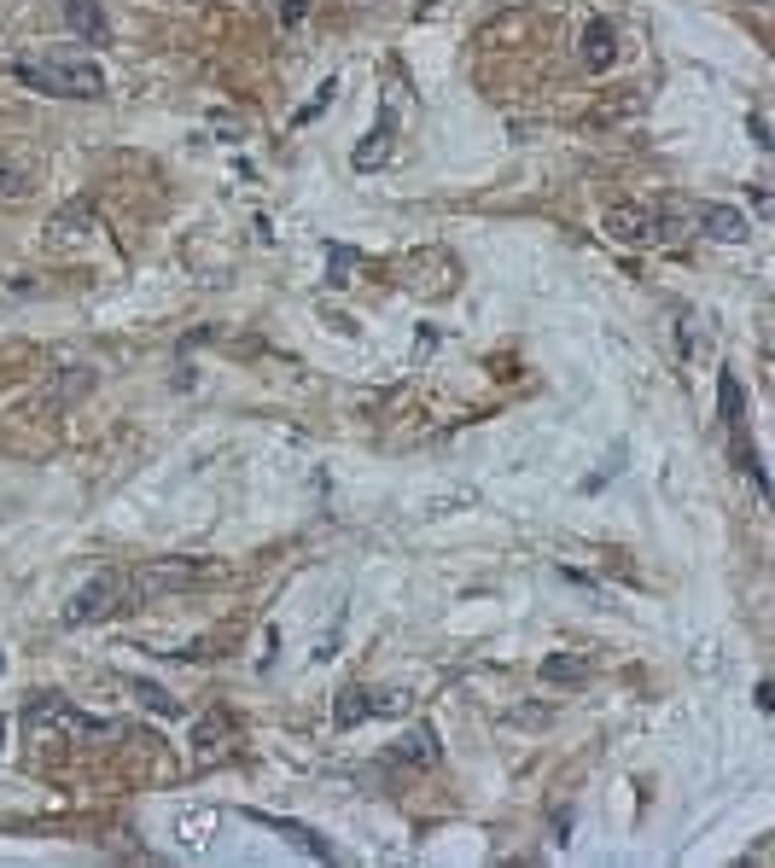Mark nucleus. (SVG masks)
Instances as JSON below:
<instances>
[{"mask_svg":"<svg viewBox=\"0 0 775 868\" xmlns=\"http://www.w3.org/2000/svg\"><path fill=\"white\" fill-rule=\"evenodd\" d=\"M12 76L35 94H53V99H99L106 94V71L94 58H76V53H41V58H18Z\"/></svg>","mask_w":775,"mask_h":868,"instance_id":"obj_1","label":"nucleus"},{"mask_svg":"<svg viewBox=\"0 0 775 868\" xmlns=\"http://www.w3.org/2000/svg\"><path fill=\"white\" fill-rule=\"evenodd\" d=\"M688 227V211L677 204H612L606 211V234L618 245H670Z\"/></svg>","mask_w":775,"mask_h":868,"instance_id":"obj_2","label":"nucleus"},{"mask_svg":"<svg viewBox=\"0 0 775 868\" xmlns=\"http://www.w3.org/2000/svg\"><path fill=\"white\" fill-rule=\"evenodd\" d=\"M134 601H140V594H134V577L111 566V571L88 577V583H82V589L71 594L65 618H71V624H106L111 612H129Z\"/></svg>","mask_w":775,"mask_h":868,"instance_id":"obj_3","label":"nucleus"},{"mask_svg":"<svg viewBox=\"0 0 775 868\" xmlns=\"http://www.w3.org/2000/svg\"><path fill=\"white\" fill-rule=\"evenodd\" d=\"M718 397H723V426H729V438H734V449H741V467H746V479L764 490V467H758V449L746 443V420H741V379L734 374H723V385H718Z\"/></svg>","mask_w":775,"mask_h":868,"instance_id":"obj_4","label":"nucleus"},{"mask_svg":"<svg viewBox=\"0 0 775 868\" xmlns=\"http://www.w3.org/2000/svg\"><path fill=\"white\" fill-rule=\"evenodd\" d=\"M438 729L432 722H415V729H408L397 747H391V763H408V770H438Z\"/></svg>","mask_w":775,"mask_h":868,"instance_id":"obj_5","label":"nucleus"},{"mask_svg":"<svg viewBox=\"0 0 775 868\" xmlns=\"http://www.w3.org/2000/svg\"><path fill=\"white\" fill-rule=\"evenodd\" d=\"M578 53H583V65L589 71H606L612 58H618V30H612V18H589V30L578 41Z\"/></svg>","mask_w":775,"mask_h":868,"instance_id":"obj_6","label":"nucleus"},{"mask_svg":"<svg viewBox=\"0 0 775 868\" xmlns=\"http://www.w3.org/2000/svg\"><path fill=\"white\" fill-rule=\"evenodd\" d=\"M391 135H397V111L385 106V111H379V122H374V129H367V140L356 147V158H351L356 170H379V163L391 158Z\"/></svg>","mask_w":775,"mask_h":868,"instance_id":"obj_7","label":"nucleus"},{"mask_svg":"<svg viewBox=\"0 0 775 868\" xmlns=\"http://www.w3.org/2000/svg\"><path fill=\"white\" fill-rule=\"evenodd\" d=\"M65 24L88 41V47H106L111 41V24H106V12H99V0H65Z\"/></svg>","mask_w":775,"mask_h":868,"instance_id":"obj_8","label":"nucleus"},{"mask_svg":"<svg viewBox=\"0 0 775 868\" xmlns=\"http://www.w3.org/2000/svg\"><path fill=\"white\" fill-rule=\"evenodd\" d=\"M700 227H706V239H718V245H741L752 227H746V216L734 211V204H706L700 211Z\"/></svg>","mask_w":775,"mask_h":868,"instance_id":"obj_9","label":"nucleus"},{"mask_svg":"<svg viewBox=\"0 0 775 868\" xmlns=\"http://www.w3.org/2000/svg\"><path fill=\"white\" fill-rule=\"evenodd\" d=\"M245 816H251V822H262V828H275V834H286V839L298 845V851H310V857H321V862H333V845H326L321 834H310V828H303V822H286V816H262V811H245Z\"/></svg>","mask_w":775,"mask_h":868,"instance_id":"obj_10","label":"nucleus"},{"mask_svg":"<svg viewBox=\"0 0 775 868\" xmlns=\"http://www.w3.org/2000/svg\"><path fill=\"white\" fill-rule=\"evenodd\" d=\"M88 234H94V211H88V204H65V211L47 222V239L53 245H82Z\"/></svg>","mask_w":775,"mask_h":868,"instance_id":"obj_11","label":"nucleus"},{"mask_svg":"<svg viewBox=\"0 0 775 868\" xmlns=\"http://www.w3.org/2000/svg\"><path fill=\"white\" fill-rule=\"evenodd\" d=\"M589 671H595V658H589V653H555V658H542V682H555V688L583 682Z\"/></svg>","mask_w":775,"mask_h":868,"instance_id":"obj_12","label":"nucleus"},{"mask_svg":"<svg viewBox=\"0 0 775 868\" xmlns=\"http://www.w3.org/2000/svg\"><path fill=\"white\" fill-rule=\"evenodd\" d=\"M367 717H374V694H367V688H344L338 706H333V722H338V729H351V722H367Z\"/></svg>","mask_w":775,"mask_h":868,"instance_id":"obj_13","label":"nucleus"},{"mask_svg":"<svg viewBox=\"0 0 775 868\" xmlns=\"http://www.w3.org/2000/svg\"><path fill=\"white\" fill-rule=\"evenodd\" d=\"M24 187H30V181H24V170H18V163H7V158H0V199H18V193H24Z\"/></svg>","mask_w":775,"mask_h":868,"instance_id":"obj_14","label":"nucleus"},{"mask_svg":"<svg viewBox=\"0 0 775 868\" xmlns=\"http://www.w3.org/2000/svg\"><path fill=\"white\" fill-rule=\"evenodd\" d=\"M134 694H140V699H147V706H152V711H170V717H175V699H170V694H163V688H158V682H134Z\"/></svg>","mask_w":775,"mask_h":868,"instance_id":"obj_15","label":"nucleus"},{"mask_svg":"<svg viewBox=\"0 0 775 868\" xmlns=\"http://www.w3.org/2000/svg\"><path fill=\"white\" fill-rule=\"evenodd\" d=\"M333 94H338V82H321V94H315V99H310V106H303V111H298V122H315V117H321L326 106H333Z\"/></svg>","mask_w":775,"mask_h":868,"instance_id":"obj_16","label":"nucleus"},{"mask_svg":"<svg viewBox=\"0 0 775 868\" xmlns=\"http://www.w3.org/2000/svg\"><path fill=\"white\" fill-rule=\"evenodd\" d=\"M408 711V694H374V717H402Z\"/></svg>","mask_w":775,"mask_h":868,"instance_id":"obj_17","label":"nucleus"},{"mask_svg":"<svg viewBox=\"0 0 775 868\" xmlns=\"http://www.w3.org/2000/svg\"><path fill=\"white\" fill-rule=\"evenodd\" d=\"M351 262H356V251H344V245H333V268H326V280H333V286H344V275H351Z\"/></svg>","mask_w":775,"mask_h":868,"instance_id":"obj_18","label":"nucleus"},{"mask_svg":"<svg viewBox=\"0 0 775 868\" xmlns=\"http://www.w3.org/2000/svg\"><path fill=\"white\" fill-rule=\"evenodd\" d=\"M303 18H310V0H286V7H280V24L286 30H298Z\"/></svg>","mask_w":775,"mask_h":868,"instance_id":"obj_19","label":"nucleus"},{"mask_svg":"<svg viewBox=\"0 0 775 868\" xmlns=\"http://www.w3.org/2000/svg\"><path fill=\"white\" fill-rule=\"evenodd\" d=\"M0 747H7V722H0Z\"/></svg>","mask_w":775,"mask_h":868,"instance_id":"obj_20","label":"nucleus"}]
</instances>
